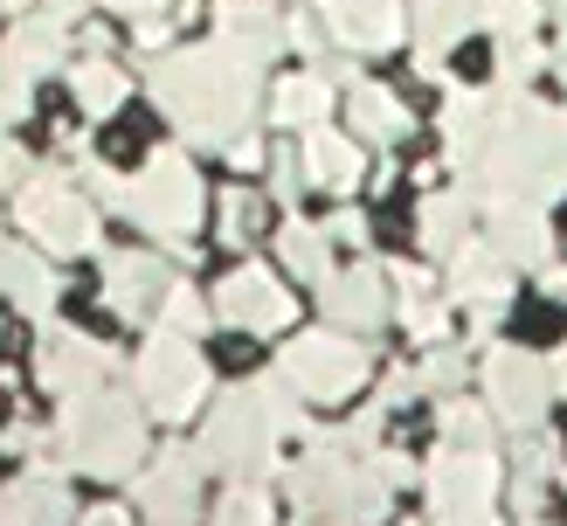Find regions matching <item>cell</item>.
<instances>
[{"mask_svg": "<svg viewBox=\"0 0 567 526\" xmlns=\"http://www.w3.org/2000/svg\"><path fill=\"white\" fill-rule=\"evenodd\" d=\"M422 388H430V395H457V388H464V374H471V360L457 353V347H436L430 360H422Z\"/></svg>", "mask_w": 567, "mask_h": 526, "instance_id": "39", "label": "cell"}, {"mask_svg": "<svg viewBox=\"0 0 567 526\" xmlns=\"http://www.w3.org/2000/svg\"><path fill=\"white\" fill-rule=\"evenodd\" d=\"M111 14H125V21H146V14H166L174 0H104Z\"/></svg>", "mask_w": 567, "mask_h": 526, "instance_id": "43", "label": "cell"}, {"mask_svg": "<svg viewBox=\"0 0 567 526\" xmlns=\"http://www.w3.org/2000/svg\"><path fill=\"white\" fill-rule=\"evenodd\" d=\"M305 181H319L332 194H353L367 181V153H360V138L353 132H332V125H311L305 132Z\"/></svg>", "mask_w": 567, "mask_h": 526, "instance_id": "21", "label": "cell"}, {"mask_svg": "<svg viewBox=\"0 0 567 526\" xmlns=\"http://www.w3.org/2000/svg\"><path fill=\"white\" fill-rule=\"evenodd\" d=\"M326 229L319 221H284V236H277V249H284V270H298L305 285H326L332 277V257H326Z\"/></svg>", "mask_w": 567, "mask_h": 526, "instance_id": "31", "label": "cell"}, {"mask_svg": "<svg viewBox=\"0 0 567 526\" xmlns=\"http://www.w3.org/2000/svg\"><path fill=\"white\" fill-rule=\"evenodd\" d=\"M229 166H264V138H257V132H243L236 146H229Z\"/></svg>", "mask_w": 567, "mask_h": 526, "instance_id": "44", "label": "cell"}, {"mask_svg": "<svg viewBox=\"0 0 567 526\" xmlns=\"http://www.w3.org/2000/svg\"><path fill=\"white\" fill-rule=\"evenodd\" d=\"M464 187L477 202H560L567 194V111L526 97V91H492V118L477 146L457 159Z\"/></svg>", "mask_w": 567, "mask_h": 526, "instance_id": "2", "label": "cell"}, {"mask_svg": "<svg viewBox=\"0 0 567 526\" xmlns=\"http://www.w3.org/2000/svg\"><path fill=\"white\" fill-rule=\"evenodd\" d=\"M422 485H430L436 526H485L492 498H498V457L492 451H464V443H443L436 464L422 471Z\"/></svg>", "mask_w": 567, "mask_h": 526, "instance_id": "9", "label": "cell"}, {"mask_svg": "<svg viewBox=\"0 0 567 526\" xmlns=\"http://www.w3.org/2000/svg\"><path fill=\"white\" fill-rule=\"evenodd\" d=\"M319 305H326V326L367 332V326H381V319H388L394 285H388V270L353 264V270H339V277H326V285H319Z\"/></svg>", "mask_w": 567, "mask_h": 526, "instance_id": "18", "label": "cell"}, {"mask_svg": "<svg viewBox=\"0 0 567 526\" xmlns=\"http://www.w3.org/2000/svg\"><path fill=\"white\" fill-rule=\"evenodd\" d=\"M138 513L153 526H194L202 513V451H153V464H138Z\"/></svg>", "mask_w": 567, "mask_h": 526, "instance_id": "11", "label": "cell"}, {"mask_svg": "<svg viewBox=\"0 0 567 526\" xmlns=\"http://www.w3.org/2000/svg\"><path fill=\"white\" fill-rule=\"evenodd\" d=\"M28 104H35V76H28L8 49H0V125H21Z\"/></svg>", "mask_w": 567, "mask_h": 526, "instance_id": "38", "label": "cell"}, {"mask_svg": "<svg viewBox=\"0 0 567 526\" xmlns=\"http://www.w3.org/2000/svg\"><path fill=\"white\" fill-rule=\"evenodd\" d=\"M277 374L291 381L305 402H347V395H360V381L374 374V360H367V347L347 326H319V332H298V340L284 347Z\"/></svg>", "mask_w": 567, "mask_h": 526, "instance_id": "8", "label": "cell"}, {"mask_svg": "<svg viewBox=\"0 0 567 526\" xmlns=\"http://www.w3.org/2000/svg\"><path fill=\"white\" fill-rule=\"evenodd\" d=\"M70 91H76V104L91 111V118H111V111L125 104V91H132V76L111 63V55H83V63L70 70Z\"/></svg>", "mask_w": 567, "mask_h": 526, "instance_id": "30", "label": "cell"}, {"mask_svg": "<svg viewBox=\"0 0 567 526\" xmlns=\"http://www.w3.org/2000/svg\"><path fill=\"white\" fill-rule=\"evenodd\" d=\"M485 243L513 270H547V257H554L547 208L540 202H485Z\"/></svg>", "mask_w": 567, "mask_h": 526, "instance_id": "16", "label": "cell"}, {"mask_svg": "<svg viewBox=\"0 0 567 526\" xmlns=\"http://www.w3.org/2000/svg\"><path fill=\"white\" fill-rule=\"evenodd\" d=\"M146 91L166 118L181 125L187 146L229 153L243 132H257L264 104V55L236 49L229 35H208L194 49H159V63L146 70Z\"/></svg>", "mask_w": 567, "mask_h": 526, "instance_id": "1", "label": "cell"}, {"mask_svg": "<svg viewBox=\"0 0 567 526\" xmlns=\"http://www.w3.org/2000/svg\"><path fill=\"white\" fill-rule=\"evenodd\" d=\"M547 374H554V395H560V402H567V347H560V353H554V360H547Z\"/></svg>", "mask_w": 567, "mask_h": 526, "instance_id": "50", "label": "cell"}, {"mask_svg": "<svg viewBox=\"0 0 567 526\" xmlns=\"http://www.w3.org/2000/svg\"><path fill=\"white\" fill-rule=\"evenodd\" d=\"M547 478H560V443H547L540 430H519V443H513V506L526 519L540 513Z\"/></svg>", "mask_w": 567, "mask_h": 526, "instance_id": "28", "label": "cell"}, {"mask_svg": "<svg viewBox=\"0 0 567 526\" xmlns=\"http://www.w3.org/2000/svg\"><path fill=\"white\" fill-rule=\"evenodd\" d=\"M477 21L492 28V42H519V35H533V28H540V0H485V8H477Z\"/></svg>", "mask_w": 567, "mask_h": 526, "instance_id": "35", "label": "cell"}, {"mask_svg": "<svg viewBox=\"0 0 567 526\" xmlns=\"http://www.w3.org/2000/svg\"><path fill=\"white\" fill-rule=\"evenodd\" d=\"M8 451L35 457V451H42V430H35V423H14V430H8Z\"/></svg>", "mask_w": 567, "mask_h": 526, "instance_id": "45", "label": "cell"}, {"mask_svg": "<svg viewBox=\"0 0 567 526\" xmlns=\"http://www.w3.org/2000/svg\"><path fill=\"white\" fill-rule=\"evenodd\" d=\"M70 519V492H63V471H28L0 492V526H63Z\"/></svg>", "mask_w": 567, "mask_h": 526, "instance_id": "22", "label": "cell"}, {"mask_svg": "<svg viewBox=\"0 0 567 526\" xmlns=\"http://www.w3.org/2000/svg\"><path fill=\"white\" fill-rule=\"evenodd\" d=\"M298 526H305V519H298Z\"/></svg>", "mask_w": 567, "mask_h": 526, "instance_id": "53", "label": "cell"}, {"mask_svg": "<svg viewBox=\"0 0 567 526\" xmlns=\"http://www.w3.org/2000/svg\"><path fill=\"white\" fill-rule=\"evenodd\" d=\"M215 35H229L236 49H249V55H270L284 49V8L277 0H221L215 8Z\"/></svg>", "mask_w": 567, "mask_h": 526, "instance_id": "25", "label": "cell"}, {"mask_svg": "<svg viewBox=\"0 0 567 526\" xmlns=\"http://www.w3.org/2000/svg\"><path fill=\"white\" fill-rule=\"evenodd\" d=\"M0 8H14V14H21V8H28V0H0Z\"/></svg>", "mask_w": 567, "mask_h": 526, "instance_id": "51", "label": "cell"}, {"mask_svg": "<svg viewBox=\"0 0 567 526\" xmlns=\"http://www.w3.org/2000/svg\"><path fill=\"white\" fill-rule=\"evenodd\" d=\"M0 49H8L28 76H49V70H63V63H70V21H55L49 8H21Z\"/></svg>", "mask_w": 567, "mask_h": 526, "instance_id": "20", "label": "cell"}, {"mask_svg": "<svg viewBox=\"0 0 567 526\" xmlns=\"http://www.w3.org/2000/svg\"><path fill=\"white\" fill-rule=\"evenodd\" d=\"M492 430H498V415H492L485 402L443 395V443H464V451H492Z\"/></svg>", "mask_w": 567, "mask_h": 526, "instance_id": "32", "label": "cell"}, {"mask_svg": "<svg viewBox=\"0 0 567 526\" xmlns=\"http://www.w3.org/2000/svg\"><path fill=\"white\" fill-rule=\"evenodd\" d=\"M326 236H339V243H353V249H360V243H367V215H360V208L332 215V221H326Z\"/></svg>", "mask_w": 567, "mask_h": 526, "instance_id": "42", "label": "cell"}, {"mask_svg": "<svg viewBox=\"0 0 567 526\" xmlns=\"http://www.w3.org/2000/svg\"><path fill=\"white\" fill-rule=\"evenodd\" d=\"M215 526H270V492H264V478H236L229 498L215 506Z\"/></svg>", "mask_w": 567, "mask_h": 526, "instance_id": "34", "label": "cell"}, {"mask_svg": "<svg viewBox=\"0 0 567 526\" xmlns=\"http://www.w3.org/2000/svg\"><path fill=\"white\" fill-rule=\"evenodd\" d=\"M0 291H8L14 312L49 319V305H55V291H63V277H55L35 249H0Z\"/></svg>", "mask_w": 567, "mask_h": 526, "instance_id": "26", "label": "cell"}, {"mask_svg": "<svg viewBox=\"0 0 567 526\" xmlns=\"http://www.w3.org/2000/svg\"><path fill=\"white\" fill-rule=\"evenodd\" d=\"M547 70V49L533 42V35H519V42H498V83L505 91H526L533 76Z\"/></svg>", "mask_w": 567, "mask_h": 526, "instance_id": "37", "label": "cell"}, {"mask_svg": "<svg viewBox=\"0 0 567 526\" xmlns=\"http://www.w3.org/2000/svg\"><path fill=\"white\" fill-rule=\"evenodd\" d=\"M166 35H174V28H166V14H146V21H138V42H146V49H166Z\"/></svg>", "mask_w": 567, "mask_h": 526, "instance_id": "46", "label": "cell"}, {"mask_svg": "<svg viewBox=\"0 0 567 526\" xmlns=\"http://www.w3.org/2000/svg\"><path fill=\"white\" fill-rule=\"evenodd\" d=\"M471 208H477V194L471 187H436V194H422V208H415V229H422V249L430 257H457V249L471 243Z\"/></svg>", "mask_w": 567, "mask_h": 526, "instance_id": "23", "label": "cell"}, {"mask_svg": "<svg viewBox=\"0 0 567 526\" xmlns=\"http://www.w3.org/2000/svg\"><path fill=\"white\" fill-rule=\"evenodd\" d=\"M554 402L547 360H533L526 347H492L485 353V409L505 430H540V415Z\"/></svg>", "mask_w": 567, "mask_h": 526, "instance_id": "10", "label": "cell"}, {"mask_svg": "<svg viewBox=\"0 0 567 526\" xmlns=\"http://www.w3.org/2000/svg\"><path fill=\"white\" fill-rule=\"evenodd\" d=\"M443 298L457 305V312H471V326L485 332V326H498L505 305H513V264H505L492 243H464L457 257H450Z\"/></svg>", "mask_w": 567, "mask_h": 526, "instance_id": "12", "label": "cell"}, {"mask_svg": "<svg viewBox=\"0 0 567 526\" xmlns=\"http://www.w3.org/2000/svg\"><path fill=\"white\" fill-rule=\"evenodd\" d=\"M132 395H138L146 415H159V423H187V415L208 402V360H202V347H194L187 332H153L146 353L132 360Z\"/></svg>", "mask_w": 567, "mask_h": 526, "instance_id": "6", "label": "cell"}, {"mask_svg": "<svg viewBox=\"0 0 567 526\" xmlns=\"http://www.w3.org/2000/svg\"><path fill=\"white\" fill-rule=\"evenodd\" d=\"M14 221L35 236L49 257H91L97 249V202L63 174H28L14 187Z\"/></svg>", "mask_w": 567, "mask_h": 526, "instance_id": "7", "label": "cell"}, {"mask_svg": "<svg viewBox=\"0 0 567 526\" xmlns=\"http://www.w3.org/2000/svg\"><path fill=\"white\" fill-rule=\"evenodd\" d=\"M264 236V202H257V194H249V187H229V194H221V243H257Z\"/></svg>", "mask_w": 567, "mask_h": 526, "instance_id": "36", "label": "cell"}, {"mask_svg": "<svg viewBox=\"0 0 567 526\" xmlns=\"http://www.w3.org/2000/svg\"><path fill=\"white\" fill-rule=\"evenodd\" d=\"M215 319L243 332H284L291 326V291H284V277L270 264H236L215 285Z\"/></svg>", "mask_w": 567, "mask_h": 526, "instance_id": "13", "label": "cell"}, {"mask_svg": "<svg viewBox=\"0 0 567 526\" xmlns=\"http://www.w3.org/2000/svg\"><path fill=\"white\" fill-rule=\"evenodd\" d=\"M270 187H277V202L291 208V202H298V187H305V159H298V153H277V166H270Z\"/></svg>", "mask_w": 567, "mask_h": 526, "instance_id": "40", "label": "cell"}, {"mask_svg": "<svg viewBox=\"0 0 567 526\" xmlns=\"http://www.w3.org/2000/svg\"><path fill=\"white\" fill-rule=\"evenodd\" d=\"M477 8L485 0H409V35H415V70L443 83V49H457L471 28H477Z\"/></svg>", "mask_w": 567, "mask_h": 526, "instance_id": "17", "label": "cell"}, {"mask_svg": "<svg viewBox=\"0 0 567 526\" xmlns=\"http://www.w3.org/2000/svg\"><path fill=\"white\" fill-rule=\"evenodd\" d=\"M83 526H132V513L125 506H91V513H83Z\"/></svg>", "mask_w": 567, "mask_h": 526, "instance_id": "47", "label": "cell"}, {"mask_svg": "<svg viewBox=\"0 0 567 526\" xmlns=\"http://www.w3.org/2000/svg\"><path fill=\"white\" fill-rule=\"evenodd\" d=\"M347 118H353V138H367V146H394V138H409V104L381 91V83H353L347 91Z\"/></svg>", "mask_w": 567, "mask_h": 526, "instance_id": "27", "label": "cell"}, {"mask_svg": "<svg viewBox=\"0 0 567 526\" xmlns=\"http://www.w3.org/2000/svg\"><path fill=\"white\" fill-rule=\"evenodd\" d=\"M70 471H91V478H132L146 464V409L125 388H83L63 395V423H55Z\"/></svg>", "mask_w": 567, "mask_h": 526, "instance_id": "4", "label": "cell"}, {"mask_svg": "<svg viewBox=\"0 0 567 526\" xmlns=\"http://www.w3.org/2000/svg\"><path fill=\"white\" fill-rule=\"evenodd\" d=\"M332 526H347V519H332Z\"/></svg>", "mask_w": 567, "mask_h": 526, "instance_id": "52", "label": "cell"}, {"mask_svg": "<svg viewBox=\"0 0 567 526\" xmlns=\"http://www.w3.org/2000/svg\"><path fill=\"white\" fill-rule=\"evenodd\" d=\"M485 526H492V519H485Z\"/></svg>", "mask_w": 567, "mask_h": 526, "instance_id": "54", "label": "cell"}, {"mask_svg": "<svg viewBox=\"0 0 567 526\" xmlns=\"http://www.w3.org/2000/svg\"><path fill=\"white\" fill-rule=\"evenodd\" d=\"M202 208H208L202 174H194L187 153H174V146L146 153V166H138V174L125 181V194H118V215L138 221V229L159 236V243H187L194 229H202Z\"/></svg>", "mask_w": 567, "mask_h": 526, "instance_id": "5", "label": "cell"}, {"mask_svg": "<svg viewBox=\"0 0 567 526\" xmlns=\"http://www.w3.org/2000/svg\"><path fill=\"white\" fill-rule=\"evenodd\" d=\"M111 347H97L91 332H42V353H35V381L49 395H83V388H104L111 381Z\"/></svg>", "mask_w": 567, "mask_h": 526, "instance_id": "15", "label": "cell"}, {"mask_svg": "<svg viewBox=\"0 0 567 526\" xmlns=\"http://www.w3.org/2000/svg\"><path fill=\"white\" fill-rule=\"evenodd\" d=\"M208 312H215V305L202 298V291H194V285H181V277H174V285H166V298H159V332H187V340H194V332H202L208 326Z\"/></svg>", "mask_w": 567, "mask_h": 526, "instance_id": "33", "label": "cell"}, {"mask_svg": "<svg viewBox=\"0 0 567 526\" xmlns=\"http://www.w3.org/2000/svg\"><path fill=\"white\" fill-rule=\"evenodd\" d=\"M28 174H35V159H28V146H14V138H0V187H21Z\"/></svg>", "mask_w": 567, "mask_h": 526, "instance_id": "41", "label": "cell"}, {"mask_svg": "<svg viewBox=\"0 0 567 526\" xmlns=\"http://www.w3.org/2000/svg\"><path fill=\"white\" fill-rule=\"evenodd\" d=\"M42 8H49V14H55V21H70V28H76V21H83V0H42Z\"/></svg>", "mask_w": 567, "mask_h": 526, "instance_id": "49", "label": "cell"}, {"mask_svg": "<svg viewBox=\"0 0 567 526\" xmlns=\"http://www.w3.org/2000/svg\"><path fill=\"white\" fill-rule=\"evenodd\" d=\"M394 312H402V326L415 332V340H443L450 332V298L430 270H415V264H394Z\"/></svg>", "mask_w": 567, "mask_h": 526, "instance_id": "24", "label": "cell"}, {"mask_svg": "<svg viewBox=\"0 0 567 526\" xmlns=\"http://www.w3.org/2000/svg\"><path fill=\"white\" fill-rule=\"evenodd\" d=\"M166 285H174V270H166L159 257H146V249H125V257L104 264V305L118 319H153Z\"/></svg>", "mask_w": 567, "mask_h": 526, "instance_id": "19", "label": "cell"}, {"mask_svg": "<svg viewBox=\"0 0 567 526\" xmlns=\"http://www.w3.org/2000/svg\"><path fill=\"white\" fill-rule=\"evenodd\" d=\"M305 395L284 374H257V381H236L229 395L208 409V430H202V464L229 471V478H270L284 436H311L305 430Z\"/></svg>", "mask_w": 567, "mask_h": 526, "instance_id": "3", "label": "cell"}, {"mask_svg": "<svg viewBox=\"0 0 567 526\" xmlns=\"http://www.w3.org/2000/svg\"><path fill=\"white\" fill-rule=\"evenodd\" d=\"M326 21V42L347 55H381L409 35V0H311Z\"/></svg>", "mask_w": 567, "mask_h": 526, "instance_id": "14", "label": "cell"}, {"mask_svg": "<svg viewBox=\"0 0 567 526\" xmlns=\"http://www.w3.org/2000/svg\"><path fill=\"white\" fill-rule=\"evenodd\" d=\"M326 111H332V76L326 70H298V76H284L270 91V118L277 125L311 132V125H326Z\"/></svg>", "mask_w": 567, "mask_h": 526, "instance_id": "29", "label": "cell"}, {"mask_svg": "<svg viewBox=\"0 0 567 526\" xmlns=\"http://www.w3.org/2000/svg\"><path fill=\"white\" fill-rule=\"evenodd\" d=\"M540 291H547V298H560V305H567V270H554V264H547V270H540Z\"/></svg>", "mask_w": 567, "mask_h": 526, "instance_id": "48", "label": "cell"}]
</instances>
